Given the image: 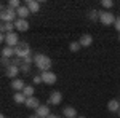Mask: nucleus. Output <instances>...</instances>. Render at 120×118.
Wrapping results in <instances>:
<instances>
[{
  "label": "nucleus",
  "instance_id": "f257e3e1",
  "mask_svg": "<svg viewBox=\"0 0 120 118\" xmlns=\"http://www.w3.org/2000/svg\"><path fill=\"white\" fill-rule=\"evenodd\" d=\"M34 64H35V67L40 72H48L51 69V59L46 54H42V53L34 56Z\"/></svg>",
  "mask_w": 120,
  "mask_h": 118
},
{
  "label": "nucleus",
  "instance_id": "f03ea898",
  "mask_svg": "<svg viewBox=\"0 0 120 118\" xmlns=\"http://www.w3.org/2000/svg\"><path fill=\"white\" fill-rule=\"evenodd\" d=\"M0 19H2V22H16V19H18V14H16V11L11 8H3L0 11Z\"/></svg>",
  "mask_w": 120,
  "mask_h": 118
},
{
  "label": "nucleus",
  "instance_id": "7ed1b4c3",
  "mask_svg": "<svg viewBox=\"0 0 120 118\" xmlns=\"http://www.w3.org/2000/svg\"><path fill=\"white\" fill-rule=\"evenodd\" d=\"M30 54V46H29V43H26V42H21L16 48H15V56L16 57H21V59H24L26 56Z\"/></svg>",
  "mask_w": 120,
  "mask_h": 118
},
{
  "label": "nucleus",
  "instance_id": "20e7f679",
  "mask_svg": "<svg viewBox=\"0 0 120 118\" xmlns=\"http://www.w3.org/2000/svg\"><path fill=\"white\" fill-rule=\"evenodd\" d=\"M115 16L112 14L111 11H102L101 13V18H99V21H101L102 26H114V22H115Z\"/></svg>",
  "mask_w": 120,
  "mask_h": 118
},
{
  "label": "nucleus",
  "instance_id": "39448f33",
  "mask_svg": "<svg viewBox=\"0 0 120 118\" xmlns=\"http://www.w3.org/2000/svg\"><path fill=\"white\" fill-rule=\"evenodd\" d=\"M7 46H11V48H16V46L21 43L19 42V35L18 32H11V34H7V40H5Z\"/></svg>",
  "mask_w": 120,
  "mask_h": 118
},
{
  "label": "nucleus",
  "instance_id": "423d86ee",
  "mask_svg": "<svg viewBox=\"0 0 120 118\" xmlns=\"http://www.w3.org/2000/svg\"><path fill=\"white\" fill-rule=\"evenodd\" d=\"M40 77H42V80H43L45 85H55L56 80H58L56 73L51 72V70H48V72H42V73H40Z\"/></svg>",
  "mask_w": 120,
  "mask_h": 118
},
{
  "label": "nucleus",
  "instance_id": "0eeeda50",
  "mask_svg": "<svg viewBox=\"0 0 120 118\" xmlns=\"http://www.w3.org/2000/svg\"><path fill=\"white\" fill-rule=\"evenodd\" d=\"M63 102V94L61 91H53L50 96H48V105H59Z\"/></svg>",
  "mask_w": 120,
  "mask_h": 118
},
{
  "label": "nucleus",
  "instance_id": "6e6552de",
  "mask_svg": "<svg viewBox=\"0 0 120 118\" xmlns=\"http://www.w3.org/2000/svg\"><path fill=\"white\" fill-rule=\"evenodd\" d=\"M10 88H11L13 91H16V93H22V89L26 88V83H24L22 78H15V80H11Z\"/></svg>",
  "mask_w": 120,
  "mask_h": 118
},
{
  "label": "nucleus",
  "instance_id": "1a4fd4ad",
  "mask_svg": "<svg viewBox=\"0 0 120 118\" xmlns=\"http://www.w3.org/2000/svg\"><path fill=\"white\" fill-rule=\"evenodd\" d=\"M19 72H21V67H16V65H13V64H11L8 69L5 70V75H7L8 78H11V80H15V78H18Z\"/></svg>",
  "mask_w": 120,
  "mask_h": 118
},
{
  "label": "nucleus",
  "instance_id": "9d476101",
  "mask_svg": "<svg viewBox=\"0 0 120 118\" xmlns=\"http://www.w3.org/2000/svg\"><path fill=\"white\" fill-rule=\"evenodd\" d=\"M107 110L111 113H119L120 110V99H111L107 102Z\"/></svg>",
  "mask_w": 120,
  "mask_h": 118
},
{
  "label": "nucleus",
  "instance_id": "9b49d317",
  "mask_svg": "<svg viewBox=\"0 0 120 118\" xmlns=\"http://www.w3.org/2000/svg\"><path fill=\"white\" fill-rule=\"evenodd\" d=\"M15 27H16V30L18 32H26V30H29V22L27 19H16V22H15Z\"/></svg>",
  "mask_w": 120,
  "mask_h": 118
},
{
  "label": "nucleus",
  "instance_id": "f8f14e48",
  "mask_svg": "<svg viewBox=\"0 0 120 118\" xmlns=\"http://www.w3.org/2000/svg\"><path fill=\"white\" fill-rule=\"evenodd\" d=\"M27 109L30 110H37L38 107H40V100L35 97V96H32V97H27V100H26V104H24Z\"/></svg>",
  "mask_w": 120,
  "mask_h": 118
},
{
  "label": "nucleus",
  "instance_id": "ddd939ff",
  "mask_svg": "<svg viewBox=\"0 0 120 118\" xmlns=\"http://www.w3.org/2000/svg\"><path fill=\"white\" fill-rule=\"evenodd\" d=\"M35 115L38 118H48L51 115V112H50V107L48 105H40L37 110H35Z\"/></svg>",
  "mask_w": 120,
  "mask_h": 118
},
{
  "label": "nucleus",
  "instance_id": "4468645a",
  "mask_svg": "<svg viewBox=\"0 0 120 118\" xmlns=\"http://www.w3.org/2000/svg\"><path fill=\"white\" fill-rule=\"evenodd\" d=\"M63 115H64V118H77L79 117L75 107H72V105H66L63 109Z\"/></svg>",
  "mask_w": 120,
  "mask_h": 118
},
{
  "label": "nucleus",
  "instance_id": "2eb2a0df",
  "mask_svg": "<svg viewBox=\"0 0 120 118\" xmlns=\"http://www.w3.org/2000/svg\"><path fill=\"white\" fill-rule=\"evenodd\" d=\"M79 43L82 45V48H88V46H91L93 43V37L90 34H83L80 38H79Z\"/></svg>",
  "mask_w": 120,
  "mask_h": 118
},
{
  "label": "nucleus",
  "instance_id": "dca6fc26",
  "mask_svg": "<svg viewBox=\"0 0 120 118\" xmlns=\"http://www.w3.org/2000/svg\"><path fill=\"white\" fill-rule=\"evenodd\" d=\"M24 5L29 8V11L30 13H38V10H40V3H38L37 0H27V2H24Z\"/></svg>",
  "mask_w": 120,
  "mask_h": 118
},
{
  "label": "nucleus",
  "instance_id": "f3484780",
  "mask_svg": "<svg viewBox=\"0 0 120 118\" xmlns=\"http://www.w3.org/2000/svg\"><path fill=\"white\" fill-rule=\"evenodd\" d=\"M16 14H18L19 19H27V16L30 14V11H29V8L26 5H21V7L16 10Z\"/></svg>",
  "mask_w": 120,
  "mask_h": 118
},
{
  "label": "nucleus",
  "instance_id": "a211bd4d",
  "mask_svg": "<svg viewBox=\"0 0 120 118\" xmlns=\"http://www.w3.org/2000/svg\"><path fill=\"white\" fill-rule=\"evenodd\" d=\"M15 22H2V26H0V30H2V34H11V32H15Z\"/></svg>",
  "mask_w": 120,
  "mask_h": 118
},
{
  "label": "nucleus",
  "instance_id": "6ab92c4d",
  "mask_svg": "<svg viewBox=\"0 0 120 118\" xmlns=\"http://www.w3.org/2000/svg\"><path fill=\"white\" fill-rule=\"evenodd\" d=\"M2 57H8V59H13L15 57V48H11V46H3L2 48Z\"/></svg>",
  "mask_w": 120,
  "mask_h": 118
},
{
  "label": "nucleus",
  "instance_id": "aec40b11",
  "mask_svg": "<svg viewBox=\"0 0 120 118\" xmlns=\"http://www.w3.org/2000/svg\"><path fill=\"white\" fill-rule=\"evenodd\" d=\"M86 18L90 19V21H93V22H96V21H99V18H101V13L98 10H90L88 14H86Z\"/></svg>",
  "mask_w": 120,
  "mask_h": 118
},
{
  "label": "nucleus",
  "instance_id": "412c9836",
  "mask_svg": "<svg viewBox=\"0 0 120 118\" xmlns=\"http://www.w3.org/2000/svg\"><path fill=\"white\" fill-rule=\"evenodd\" d=\"M13 100H15L16 104H26L27 97H26L22 93H15V96H13Z\"/></svg>",
  "mask_w": 120,
  "mask_h": 118
},
{
  "label": "nucleus",
  "instance_id": "4be33fe9",
  "mask_svg": "<svg viewBox=\"0 0 120 118\" xmlns=\"http://www.w3.org/2000/svg\"><path fill=\"white\" fill-rule=\"evenodd\" d=\"M34 93H35V88H34L32 85H26V88L22 89V94H24L26 97H32Z\"/></svg>",
  "mask_w": 120,
  "mask_h": 118
},
{
  "label": "nucleus",
  "instance_id": "5701e85b",
  "mask_svg": "<svg viewBox=\"0 0 120 118\" xmlns=\"http://www.w3.org/2000/svg\"><path fill=\"white\" fill-rule=\"evenodd\" d=\"M21 5H22V3H21L19 0H10V2H8V8L15 10V11H16V10H18Z\"/></svg>",
  "mask_w": 120,
  "mask_h": 118
},
{
  "label": "nucleus",
  "instance_id": "b1692460",
  "mask_svg": "<svg viewBox=\"0 0 120 118\" xmlns=\"http://www.w3.org/2000/svg\"><path fill=\"white\" fill-rule=\"evenodd\" d=\"M80 48H82V45H80L79 42H72V43L69 45V50H71L72 53H77V51H80Z\"/></svg>",
  "mask_w": 120,
  "mask_h": 118
},
{
  "label": "nucleus",
  "instance_id": "393cba45",
  "mask_svg": "<svg viewBox=\"0 0 120 118\" xmlns=\"http://www.w3.org/2000/svg\"><path fill=\"white\" fill-rule=\"evenodd\" d=\"M0 64H2V67L7 70L10 65H11V59H8V57H2V59H0Z\"/></svg>",
  "mask_w": 120,
  "mask_h": 118
},
{
  "label": "nucleus",
  "instance_id": "a878e982",
  "mask_svg": "<svg viewBox=\"0 0 120 118\" xmlns=\"http://www.w3.org/2000/svg\"><path fill=\"white\" fill-rule=\"evenodd\" d=\"M11 64H13V65H16V67H21V65L24 64V61H22L21 57H16V56H15V57L11 59Z\"/></svg>",
  "mask_w": 120,
  "mask_h": 118
},
{
  "label": "nucleus",
  "instance_id": "bb28decb",
  "mask_svg": "<svg viewBox=\"0 0 120 118\" xmlns=\"http://www.w3.org/2000/svg\"><path fill=\"white\" fill-rule=\"evenodd\" d=\"M21 73H22V75H29V73H30V65L22 64V65H21Z\"/></svg>",
  "mask_w": 120,
  "mask_h": 118
},
{
  "label": "nucleus",
  "instance_id": "cd10ccee",
  "mask_svg": "<svg viewBox=\"0 0 120 118\" xmlns=\"http://www.w3.org/2000/svg\"><path fill=\"white\" fill-rule=\"evenodd\" d=\"M115 3L112 2V0H102L101 2V7H104V8H112Z\"/></svg>",
  "mask_w": 120,
  "mask_h": 118
},
{
  "label": "nucleus",
  "instance_id": "c85d7f7f",
  "mask_svg": "<svg viewBox=\"0 0 120 118\" xmlns=\"http://www.w3.org/2000/svg\"><path fill=\"white\" fill-rule=\"evenodd\" d=\"M22 61H24V64H27V65H32V64H34V56H32V53L29 56H26Z\"/></svg>",
  "mask_w": 120,
  "mask_h": 118
},
{
  "label": "nucleus",
  "instance_id": "c756f323",
  "mask_svg": "<svg viewBox=\"0 0 120 118\" xmlns=\"http://www.w3.org/2000/svg\"><path fill=\"white\" fill-rule=\"evenodd\" d=\"M114 27H115V30L120 34V18H117L115 19V22H114Z\"/></svg>",
  "mask_w": 120,
  "mask_h": 118
},
{
  "label": "nucleus",
  "instance_id": "7c9ffc66",
  "mask_svg": "<svg viewBox=\"0 0 120 118\" xmlns=\"http://www.w3.org/2000/svg\"><path fill=\"white\" fill-rule=\"evenodd\" d=\"M38 83H43V80H42L40 75H35V77H34V85H38Z\"/></svg>",
  "mask_w": 120,
  "mask_h": 118
},
{
  "label": "nucleus",
  "instance_id": "2f4dec72",
  "mask_svg": "<svg viewBox=\"0 0 120 118\" xmlns=\"http://www.w3.org/2000/svg\"><path fill=\"white\" fill-rule=\"evenodd\" d=\"M48 118H64V115H56V113H51Z\"/></svg>",
  "mask_w": 120,
  "mask_h": 118
},
{
  "label": "nucleus",
  "instance_id": "473e14b6",
  "mask_svg": "<svg viewBox=\"0 0 120 118\" xmlns=\"http://www.w3.org/2000/svg\"><path fill=\"white\" fill-rule=\"evenodd\" d=\"M29 118H38V117H37V115H30Z\"/></svg>",
  "mask_w": 120,
  "mask_h": 118
},
{
  "label": "nucleus",
  "instance_id": "72a5a7b5",
  "mask_svg": "<svg viewBox=\"0 0 120 118\" xmlns=\"http://www.w3.org/2000/svg\"><path fill=\"white\" fill-rule=\"evenodd\" d=\"M0 118H7V117H5V115H2V117H0Z\"/></svg>",
  "mask_w": 120,
  "mask_h": 118
},
{
  "label": "nucleus",
  "instance_id": "f704fd0d",
  "mask_svg": "<svg viewBox=\"0 0 120 118\" xmlns=\"http://www.w3.org/2000/svg\"><path fill=\"white\" fill-rule=\"evenodd\" d=\"M77 118H86V117H77Z\"/></svg>",
  "mask_w": 120,
  "mask_h": 118
},
{
  "label": "nucleus",
  "instance_id": "c9c22d12",
  "mask_svg": "<svg viewBox=\"0 0 120 118\" xmlns=\"http://www.w3.org/2000/svg\"><path fill=\"white\" fill-rule=\"evenodd\" d=\"M119 118H120V110H119Z\"/></svg>",
  "mask_w": 120,
  "mask_h": 118
},
{
  "label": "nucleus",
  "instance_id": "e433bc0d",
  "mask_svg": "<svg viewBox=\"0 0 120 118\" xmlns=\"http://www.w3.org/2000/svg\"><path fill=\"white\" fill-rule=\"evenodd\" d=\"M119 42H120V35H119Z\"/></svg>",
  "mask_w": 120,
  "mask_h": 118
}]
</instances>
